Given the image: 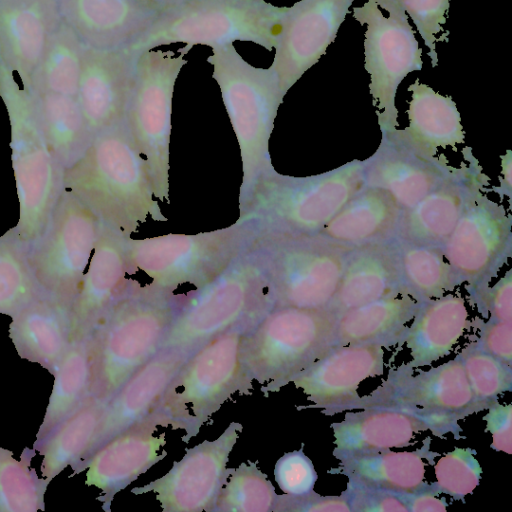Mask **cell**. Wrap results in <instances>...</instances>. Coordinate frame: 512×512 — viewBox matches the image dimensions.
<instances>
[{
  "mask_svg": "<svg viewBox=\"0 0 512 512\" xmlns=\"http://www.w3.org/2000/svg\"><path fill=\"white\" fill-rule=\"evenodd\" d=\"M408 125L398 129L401 138L420 154L449 163L442 151L465 143L460 113L451 96H444L417 78L410 86ZM450 164V163H449Z\"/></svg>",
  "mask_w": 512,
  "mask_h": 512,
  "instance_id": "1f68e13d",
  "label": "cell"
},
{
  "mask_svg": "<svg viewBox=\"0 0 512 512\" xmlns=\"http://www.w3.org/2000/svg\"><path fill=\"white\" fill-rule=\"evenodd\" d=\"M402 495L408 512H445L448 509V502L433 490L431 483L428 488Z\"/></svg>",
  "mask_w": 512,
  "mask_h": 512,
  "instance_id": "db71d44e",
  "label": "cell"
},
{
  "mask_svg": "<svg viewBox=\"0 0 512 512\" xmlns=\"http://www.w3.org/2000/svg\"><path fill=\"white\" fill-rule=\"evenodd\" d=\"M207 62L239 144L242 183L239 207L243 206L258 181L275 168L269 152L270 137L286 91L274 68L249 64L233 44L212 48Z\"/></svg>",
  "mask_w": 512,
  "mask_h": 512,
  "instance_id": "3957f363",
  "label": "cell"
},
{
  "mask_svg": "<svg viewBox=\"0 0 512 512\" xmlns=\"http://www.w3.org/2000/svg\"><path fill=\"white\" fill-rule=\"evenodd\" d=\"M478 168L470 167L448 179L418 203L402 210L395 240L442 246L454 230L470 197L482 187Z\"/></svg>",
  "mask_w": 512,
  "mask_h": 512,
  "instance_id": "f546056e",
  "label": "cell"
},
{
  "mask_svg": "<svg viewBox=\"0 0 512 512\" xmlns=\"http://www.w3.org/2000/svg\"><path fill=\"white\" fill-rule=\"evenodd\" d=\"M31 95L48 146L65 170L82 156L93 138L77 99L53 93Z\"/></svg>",
  "mask_w": 512,
  "mask_h": 512,
  "instance_id": "8d00e7d4",
  "label": "cell"
},
{
  "mask_svg": "<svg viewBox=\"0 0 512 512\" xmlns=\"http://www.w3.org/2000/svg\"><path fill=\"white\" fill-rule=\"evenodd\" d=\"M438 455L431 450L427 437L421 447L412 451L389 449L344 457L329 473L346 477L351 485L408 494L430 486L426 466Z\"/></svg>",
  "mask_w": 512,
  "mask_h": 512,
  "instance_id": "4dcf8cb0",
  "label": "cell"
},
{
  "mask_svg": "<svg viewBox=\"0 0 512 512\" xmlns=\"http://www.w3.org/2000/svg\"><path fill=\"white\" fill-rule=\"evenodd\" d=\"M62 20L85 47L128 49L174 6L153 0H57Z\"/></svg>",
  "mask_w": 512,
  "mask_h": 512,
  "instance_id": "44dd1931",
  "label": "cell"
},
{
  "mask_svg": "<svg viewBox=\"0 0 512 512\" xmlns=\"http://www.w3.org/2000/svg\"><path fill=\"white\" fill-rule=\"evenodd\" d=\"M159 427L148 415L109 440L85 464V485L100 490L97 500L104 511H111L117 493L167 456L166 433H156Z\"/></svg>",
  "mask_w": 512,
  "mask_h": 512,
  "instance_id": "d4e9b609",
  "label": "cell"
},
{
  "mask_svg": "<svg viewBox=\"0 0 512 512\" xmlns=\"http://www.w3.org/2000/svg\"><path fill=\"white\" fill-rule=\"evenodd\" d=\"M36 450L25 447L20 460L0 447V512L45 511L44 495L51 480L31 467Z\"/></svg>",
  "mask_w": 512,
  "mask_h": 512,
  "instance_id": "b9f144b4",
  "label": "cell"
},
{
  "mask_svg": "<svg viewBox=\"0 0 512 512\" xmlns=\"http://www.w3.org/2000/svg\"><path fill=\"white\" fill-rule=\"evenodd\" d=\"M441 248L461 285H487L511 257V215L479 188Z\"/></svg>",
  "mask_w": 512,
  "mask_h": 512,
  "instance_id": "9a60e30c",
  "label": "cell"
},
{
  "mask_svg": "<svg viewBox=\"0 0 512 512\" xmlns=\"http://www.w3.org/2000/svg\"><path fill=\"white\" fill-rule=\"evenodd\" d=\"M273 512H351L345 496H323L314 490L301 494L277 495Z\"/></svg>",
  "mask_w": 512,
  "mask_h": 512,
  "instance_id": "816d5d0a",
  "label": "cell"
},
{
  "mask_svg": "<svg viewBox=\"0 0 512 512\" xmlns=\"http://www.w3.org/2000/svg\"><path fill=\"white\" fill-rule=\"evenodd\" d=\"M61 22L57 0H0V57L23 88Z\"/></svg>",
  "mask_w": 512,
  "mask_h": 512,
  "instance_id": "f1b7e54d",
  "label": "cell"
},
{
  "mask_svg": "<svg viewBox=\"0 0 512 512\" xmlns=\"http://www.w3.org/2000/svg\"><path fill=\"white\" fill-rule=\"evenodd\" d=\"M241 324L196 349L182 364L149 414L161 427L183 432L188 443L222 405L238 393L250 395L253 380L239 357Z\"/></svg>",
  "mask_w": 512,
  "mask_h": 512,
  "instance_id": "277c9868",
  "label": "cell"
},
{
  "mask_svg": "<svg viewBox=\"0 0 512 512\" xmlns=\"http://www.w3.org/2000/svg\"><path fill=\"white\" fill-rule=\"evenodd\" d=\"M84 47L75 32L62 20L50 35L24 89L31 94L53 93L76 97Z\"/></svg>",
  "mask_w": 512,
  "mask_h": 512,
  "instance_id": "f35d334b",
  "label": "cell"
},
{
  "mask_svg": "<svg viewBox=\"0 0 512 512\" xmlns=\"http://www.w3.org/2000/svg\"><path fill=\"white\" fill-rule=\"evenodd\" d=\"M63 185L121 237L138 233L148 219L168 220L126 121L93 136L82 156L64 170Z\"/></svg>",
  "mask_w": 512,
  "mask_h": 512,
  "instance_id": "6da1fadb",
  "label": "cell"
},
{
  "mask_svg": "<svg viewBox=\"0 0 512 512\" xmlns=\"http://www.w3.org/2000/svg\"><path fill=\"white\" fill-rule=\"evenodd\" d=\"M107 401L89 397L33 448L43 457L41 475L52 480L67 466L72 470L87 451Z\"/></svg>",
  "mask_w": 512,
  "mask_h": 512,
  "instance_id": "d590c367",
  "label": "cell"
},
{
  "mask_svg": "<svg viewBox=\"0 0 512 512\" xmlns=\"http://www.w3.org/2000/svg\"><path fill=\"white\" fill-rule=\"evenodd\" d=\"M396 242L404 293L417 302L439 298L461 285L441 246Z\"/></svg>",
  "mask_w": 512,
  "mask_h": 512,
  "instance_id": "ab89813d",
  "label": "cell"
},
{
  "mask_svg": "<svg viewBox=\"0 0 512 512\" xmlns=\"http://www.w3.org/2000/svg\"><path fill=\"white\" fill-rule=\"evenodd\" d=\"M54 384L46 412L34 443L91 397V359L88 335L74 339L59 368L53 374Z\"/></svg>",
  "mask_w": 512,
  "mask_h": 512,
  "instance_id": "74e56055",
  "label": "cell"
},
{
  "mask_svg": "<svg viewBox=\"0 0 512 512\" xmlns=\"http://www.w3.org/2000/svg\"><path fill=\"white\" fill-rule=\"evenodd\" d=\"M400 294H405L400 254L396 240L391 239L351 250L336 292L325 308L339 316L350 309Z\"/></svg>",
  "mask_w": 512,
  "mask_h": 512,
  "instance_id": "83f0119b",
  "label": "cell"
},
{
  "mask_svg": "<svg viewBox=\"0 0 512 512\" xmlns=\"http://www.w3.org/2000/svg\"><path fill=\"white\" fill-rule=\"evenodd\" d=\"M28 251L15 227L0 236V314L12 317L45 294L31 269Z\"/></svg>",
  "mask_w": 512,
  "mask_h": 512,
  "instance_id": "60d3db41",
  "label": "cell"
},
{
  "mask_svg": "<svg viewBox=\"0 0 512 512\" xmlns=\"http://www.w3.org/2000/svg\"><path fill=\"white\" fill-rule=\"evenodd\" d=\"M288 7L265 0H188L174 6L128 50L144 51L183 43L185 56L194 46L211 48L245 41L272 51L278 44Z\"/></svg>",
  "mask_w": 512,
  "mask_h": 512,
  "instance_id": "30bf717a",
  "label": "cell"
},
{
  "mask_svg": "<svg viewBox=\"0 0 512 512\" xmlns=\"http://www.w3.org/2000/svg\"><path fill=\"white\" fill-rule=\"evenodd\" d=\"M138 56L84 47L76 99L92 136L126 121Z\"/></svg>",
  "mask_w": 512,
  "mask_h": 512,
  "instance_id": "603a6c76",
  "label": "cell"
},
{
  "mask_svg": "<svg viewBox=\"0 0 512 512\" xmlns=\"http://www.w3.org/2000/svg\"><path fill=\"white\" fill-rule=\"evenodd\" d=\"M384 349L379 345L332 347L290 380L312 403L300 408L319 409L327 416L355 410L360 383L384 373Z\"/></svg>",
  "mask_w": 512,
  "mask_h": 512,
  "instance_id": "d6986e66",
  "label": "cell"
},
{
  "mask_svg": "<svg viewBox=\"0 0 512 512\" xmlns=\"http://www.w3.org/2000/svg\"><path fill=\"white\" fill-rule=\"evenodd\" d=\"M11 318L9 337L18 355L54 374L74 341L72 303L45 293Z\"/></svg>",
  "mask_w": 512,
  "mask_h": 512,
  "instance_id": "4316f807",
  "label": "cell"
},
{
  "mask_svg": "<svg viewBox=\"0 0 512 512\" xmlns=\"http://www.w3.org/2000/svg\"><path fill=\"white\" fill-rule=\"evenodd\" d=\"M512 154L510 150L501 156V176L499 184V192L507 197H511L512 192Z\"/></svg>",
  "mask_w": 512,
  "mask_h": 512,
  "instance_id": "11a10c76",
  "label": "cell"
},
{
  "mask_svg": "<svg viewBox=\"0 0 512 512\" xmlns=\"http://www.w3.org/2000/svg\"><path fill=\"white\" fill-rule=\"evenodd\" d=\"M274 478L285 494L301 495L314 490L318 475L302 446L299 450L285 453L276 461Z\"/></svg>",
  "mask_w": 512,
  "mask_h": 512,
  "instance_id": "7dc6e473",
  "label": "cell"
},
{
  "mask_svg": "<svg viewBox=\"0 0 512 512\" xmlns=\"http://www.w3.org/2000/svg\"><path fill=\"white\" fill-rule=\"evenodd\" d=\"M418 307L419 302L400 294L350 309L337 316L334 346L403 345Z\"/></svg>",
  "mask_w": 512,
  "mask_h": 512,
  "instance_id": "e575fe53",
  "label": "cell"
},
{
  "mask_svg": "<svg viewBox=\"0 0 512 512\" xmlns=\"http://www.w3.org/2000/svg\"><path fill=\"white\" fill-rule=\"evenodd\" d=\"M181 299L149 283L130 281L88 334L93 397L108 401L162 349Z\"/></svg>",
  "mask_w": 512,
  "mask_h": 512,
  "instance_id": "7a4b0ae2",
  "label": "cell"
},
{
  "mask_svg": "<svg viewBox=\"0 0 512 512\" xmlns=\"http://www.w3.org/2000/svg\"><path fill=\"white\" fill-rule=\"evenodd\" d=\"M477 333L470 339L489 354L512 366V321L475 318Z\"/></svg>",
  "mask_w": 512,
  "mask_h": 512,
  "instance_id": "681fc988",
  "label": "cell"
},
{
  "mask_svg": "<svg viewBox=\"0 0 512 512\" xmlns=\"http://www.w3.org/2000/svg\"><path fill=\"white\" fill-rule=\"evenodd\" d=\"M273 307L253 245L221 274L181 299L162 348L196 350L235 326L256 324Z\"/></svg>",
  "mask_w": 512,
  "mask_h": 512,
  "instance_id": "9c48e42d",
  "label": "cell"
},
{
  "mask_svg": "<svg viewBox=\"0 0 512 512\" xmlns=\"http://www.w3.org/2000/svg\"><path fill=\"white\" fill-rule=\"evenodd\" d=\"M365 186L363 160L304 177L275 169L256 184L238 220L254 222L264 233L314 235Z\"/></svg>",
  "mask_w": 512,
  "mask_h": 512,
  "instance_id": "5b68a950",
  "label": "cell"
},
{
  "mask_svg": "<svg viewBox=\"0 0 512 512\" xmlns=\"http://www.w3.org/2000/svg\"><path fill=\"white\" fill-rule=\"evenodd\" d=\"M459 419L437 416L395 407H370L348 410L331 425L334 437L333 456L340 460L360 453L412 446L415 436L431 431L442 437L452 433L459 437Z\"/></svg>",
  "mask_w": 512,
  "mask_h": 512,
  "instance_id": "ac0fdd59",
  "label": "cell"
},
{
  "mask_svg": "<svg viewBox=\"0 0 512 512\" xmlns=\"http://www.w3.org/2000/svg\"><path fill=\"white\" fill-rule=\"evenodd\" d=\"M363 163L365 186L386 190L402 210L472 167H456L420 154L401 138L398 129L382 134L378 148Z\"/></svg>",
  "mask_w": 512,
  "mask_h": 512,
  "instance_id": "cb8c5ba5",
  "label": "cell"
},
{
  "mask_svg": "<svg viewBox=\"0 0 512 512\" xmlns=\"http://www.w3.org/2000/svg\"><path fill=\"white\" fill-rule=\"evenodd\" d=\"M0 57V97L11 128V161L19 200V238L30 247L44 232L64 188V169L51 152L32 95Z\"/></svg>",
  "mask_w": 512,
  "mask_h": 512,
  "instance_id": "8992f818",
  "label": "cell"
},
{
  "mask_svg": "<svg viewBox=\"0 0 512 512\" xmlns=\"http://www.w3.org/2000/svg\"><path fill=\"white\" fill-rule=\"evenodd\" d=\"M352 16L366 25L364 68L382 134L398 126L396 93L404 78L423 67L422 48L406 12L392 0H368L354 7Z\"/></svg>",
  "mask_w": 512,
  "mask_h": 512,
  "instance_id": "4fadbf2b",
  "label": "cell"
},
{
  "mask_svg": "<svg viewBox=\"0 0 512 512\" xmlns=\"http://www.w3.org/2000/svg\"><path fill=\"white\" fill-rule=\"evenodd\" d=\"M194 351L162 348L118 389L106 402L95 435L69 477L85 471V464L100 447L151 413L171 379Z\"/></svg>",
  "mask_w": 512,
  "mask_h": 512,
  "instance_id": "7402d4cb",
  "label": "cell"
},
{
  "mask_svg": "<svg viewBox=\"0 0 512 512\" xmlns=\"http://www.w3.org/2000/svg\"><path fill=\"white\" fill-rule=\"evenodd\" d=\"M262 230L252 221L196 234L169 233L144 239L123 237L131 274L143 272L149 284L170 292L204 286L249 251Z\"/></svg>",
  "mask_w": 512,
  "mask_h": 512,
  "instance_id": "52a82bcc",
  "label": "cell"
},
{
  "mask_svg": "<svg viewBox=\"0 0 512 512\" xmlns=\"http://www.w3.org/2000/svg\"><path fill=\"white\" fill-rule=\"evenodd\" d=\"M257 464L247 460L227 468L212 512H273L278 494Z\"/></svg>",
  "mask_w": 512,
  "mask_h": 512,
  "instance_id": "7bdbcfd3",
  "label": "cell"
},
{
  "mask_svg": "<svg viewBox=\"0 0 512 512\" xmlns=\"http://www.w3.org/2000/svg\"><path fill=\"white\" fill-rule=\"evenodd\" d=\"M355 1L300 0L288 7L271 64L286 92L326 53Z\"/></svg>",
  "mask_w": 512,
  "mask_h": 512,
  "instance_id": "ffe728a7",
  "label": "cell"
},
{
  "mask_svg": "<svg viewBox=\"0 0 512 512\" xmlns=\"http://www.w3.org/2000/svg\"><path fill=\"white\" fill-rule=\"evenodd\" d=\"M131 275L123 237L102 224L72 302L74 339L88 335L130 283Z\"/></svg>",
  "mask_w": 512,
  "mask_h": 512,
  "instance_id": "484cf974",
  "label": "cell"
},
{
  "mask_svg": "<svg viewBox=\"0 0 512 512\" xmlns=\"http://www.w3.org/2000/svg\"><path fill=\"white\" fill-rule=\"evenodd\" d=\"M463 365L476 403L486 410L500 395L512 391V366L470 340L456 355Z\"/></svg>",
  "mask_w": 512,
  "mask_h": 512,
  "instance_id": "ee69618b",
  "label": "cell"
},
{
  "mask_svg": "<svg viewBox=\"0 0 512 512\" xmlns=\"http://www.w3.org/2000/svg\"><path fill=\"white\" fill-rule=\"evenodd\" d=\"M242 430L241 423L231 422L219 437L186 449L166 474L131 493H154L163 512H212Z\"/></svg>",
  "mask_w": 512,
  "mask_h": 512,
  "instance_id": "e0dca14e",
  "label": "cell"
},
{
  "mask_svg": "<svg viewBox=\"0 0 512 512\" xmlns=\"http://www.w3.org/2000/svg\"><path fill=\"white\" fill-rule=\"evenodd\" d=\"M401 213L389 192L364 186L318 234L352 248L395 239Z\"/></svg>",
  "mask_w": 512,
  "mask_h": 512,
  "instance_id": "836d02e7",
  "label": "cell"
},
{
  "mask_svg": "<svg viewBox=\"0 0 512 512\" xmlns=\"http://www.w3.org/2000/svg\"><path fill=\"white\" fill-rule=\"evenodd\" d=\"M187 63L171 50L139 54L126 122L145 160L155 197L170 203V137L176 80Z\"/></svg>",
  "mask_w": 512,
  "mask_h": 512,
  "instance_id": "7c38bea8",
  "label": "cell"
},
{
  "mask_svg": "<svg viewBox=\"0 0 512 512\" xmlns=\"http://www.w3.org/2000/svg\"><path fill=\"white\" fill-rule=\"evenodd\" d=\"M471 447H455L434 464L435 481L431 483L438 494L464 501L480 484L482 467Z\"/></svg>",
  "mask_w": 512,
  "mask_h": 512,
  "instance_id": "f6af8a7d",
  "label": "cell"
},
{
  "mask_svg": "<svg viewBox=\"0 0 512 512\" xmlns=\"http://www.w3.org/2000/svg\"><path fill=\"white\" fill-rule=\"evenodd\" d=\"M471 302L487 320L512 321V271L509 269L494 285L466 288Z\"/></svg>",
  "mask_w": 512,
  "mask_h": 512,
  "instance_id": "c3c4849f",
  "label": "cell"
},
{
  "mask_svg": "<svg viewBox=\"0 0 512 512\" xmlns=\"http://www.w3.org/2000/svg\"><path fill=\"white\" fill-rule=\"evenodd\" d=\"M153 1H157L160 3H164V4H169V5H177V4L184 3L188 0H153Z\"/></svg>",
  "mask_w": 512,
  "mask_h": 512,
  "instance_id": "9f6ffc18",
  "label": "cell"
},
{
  "mask_svg": "<svg viewBox=\"0 0 512 512\" xmlns=\"http://www.w3.org/2000/svg\"><path fill=\"white\" fill-rule=\"evenodd\" d=\"M274 307L325 308L352 247L320 234L264 233L254 244Z\"/></svg>",
  "mask_w": 512,
  "mask_h": 512,
  "instance_id": "8fae6325",
  "label": "cell"
},
{
  "mask_svg": "<svg viewBox=\"0 0 512 512\" xmlns=\"http://www.w3.org/2000/svg\"><path fill=\"white\" fill-rule=\"evenodd\" d=\"M101 228L90 207L64 187L43 234L28 251L33 274L46 294L73 302Z\"/></svg>",
  "mask_w": 512,
  "mask_h": 512,
  "instance_id": "5bb4252c",
  "label": "cell"
},
{
  "mask_svg": "<svg viewBox=\"0 0 512 512\" xmlns=\"http://www.w3.org/2000/svg\"><path fill=\"white\" fill-rule=\"evenodd\" d=\"M397 3L406 14L412 19L417 32L424 40L428 48L432 67L438 65L436 52V35L442 33L448 37L449 31L445 32L443 25L447 22V12L450 8V0H392Z\"/></svg>",
  "mask_w": 512,
  "mask_h": 512,
  "instance_id": "bcb514c9",
  "label": "cell"
},
{
  "mask_svg": "<svg viewBox=\"0 0 512 512\" xmlns=\"http://www.w3.org/2000/svg\"><path fill=\"white\" fill-rule=\"evenodd\" d=\"M370 407L405 408L459 420L482 411L456 356L417 373L407 363L390 369L376 389L360 397L355 410Z\"/></svg>",
  "mask_w": 512,
  "mask_h": 512,
  "instance_id": "2e32d148",
  "label": "cell"
},
{
  "mask_svg": "<svg viewBox=\"0 0 512 512\" xmlns=\"http://www.w3.org/2000/svg\"><path fill=\"white\" fill-rule=\"evenodd\" d=\"M351 512H408L403 495L346 483L342 492Z\"/></svg>",
  "mask_w": 512,
  "mask_h": 512,
  "instance_id": "f907efd6",
  "label": "cell"
},
{
  "mask_svg": "<svg viewBox=\"0 0 512 512\" xmlns=\"http://www.w3.org/2000/svg\"><path fill=\"white\" fill-rule=\"evenodd\" d=\"M470 326L466 300L458 294L420 302L404 337L407 364L416 370L446 357Z\"/></svg>",
  "mask_w": 512,
  "mask_h": 512,
  "instance_id": "d6a6232c",
  "label": "cell"
},
{
  "mask_svg": "<svg viewBox=\"0 0 512 512\" xmlns=\"http://www.w3.org/2000/svg\"><path fill=\"white\" fill-rule=\"evenodd\" d=\"M487 414L483 417L486 430L490 433L492 442L490 447L506 454L512 453V405L492 403Z\"/></svg>",
  "mask_w": 512,
  "mask_h": 512,
  "instance_id": "f5cc1de1",
  "label": "cell"
},
{
  "mask_svg": "<svg viewBox=\"0 0 512 512\" xmlns=\"http://www.w3.org/2000/svg\"><path fill=\"white\" fill-rule=\"evenodd\" d=\"M336 320L327 308L273 307L243 333L240 361L264 396L334 347Z\"/></svg>",
  "mask_w": 512,
  "mask_h": 512,
  "instance_id": "ba28073f",
  "label": "cell"
}]
</instances>
